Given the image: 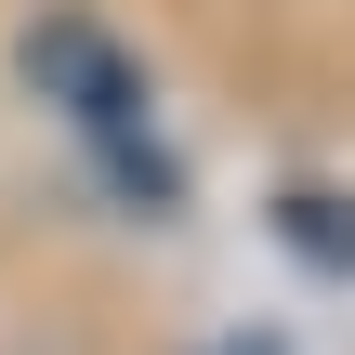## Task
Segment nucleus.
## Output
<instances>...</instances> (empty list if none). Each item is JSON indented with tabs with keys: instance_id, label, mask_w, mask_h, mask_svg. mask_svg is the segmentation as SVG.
Listing matches in <instances>:
<instances>
[{
	"instance_id": "1",
	"label": "nucleus",
	"mask_w": 355,
	"mask_h": 355,
	"mask_svg": "<svg viewBox=\"0 0 355 355\" xmlns=\"http://www.w3.org/2000/svg\"><path fill=\"white\" fill-rule=\"evenodd\" d=\"M26 79L105 145V158H132V171H158L145 158V79L119 66V40L105 26H79V13H53V26H26Z\"/></svg>"
},
{
	"instance_id": "2",
	"label": "nucleus",
	"mask_w": 355,
	"mask_h": 355,
	"mask_svg": "<svg viewBox=\"0 0 355 355\" xmlns=\"http://www.w3.org/2000/svg\"><path fill=\"white\" fill-rule=\"evenodd\" d=\"M224 355H277V343H224Z\"/></svg>"
}]
</instances>
